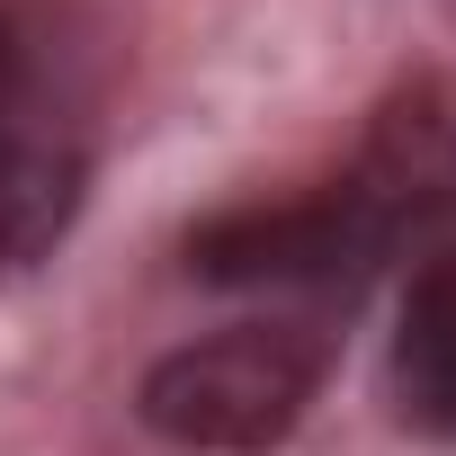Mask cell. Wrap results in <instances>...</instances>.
<instances>
[{
    "label": "cell",
    "mask_w": 456,
    "mask_h": 456,
    "mask_svg": "<svg viewBox=\"0 0 456 456\" xmlns=\"http://www.w3.org/2000/svg\"><path fill=\"white\" fill-rule=\"evenodd\" d=\"M81 152L72 143H45V134H0V269H28L45 260L72 215H81Z\"/></svg>",
    "instance_id": "obj_4"
},
{
    "label": "cell",
    "mask_w": 456,
    "mask_h": 456,
    "mask_svg": "<svg viewBox=\"0 0 456 456\" xmlns=\"http://www.w3.org/2000/svg\"><path fill=\"white\" fill-rule=\"evenodd\" d=\"M349 188L394 224V242L411 233V224H438L456 215V81H411L376 108L367 143H358V170Z\"/></svg>",
    "instance_id": "obj_3"
},
{
    "label": "cell",
    "mask_w": 456,
    "mask_h": 456,
    "mask_svg": "<svg viewBox=\"0 0 456 456\" xmlns=\"http://www.w3.org/2000/svg\"><path fill=\"white\" fill-rule=\"evenodd\" d=\"M394 403L411 429L456 438V260H429L394 322Z\"/></svg>",
    "instance_id": "obj_5"
},
{
    "label": "cell",
    "mask_w": 456,
    "mask_h": 456,
    "mask_svg": "<svg viewBox=\"0 0 456 456\" xmlns=\"http://www.w3.org/2000/svg\"><path fill=\"white\" fill-rule=\"evenodd\" d=\"M385 251H394V224L349 179L314 197L224 206L188 233V269L206 287H340V278H367Z\"/></svg>",
    "instance_id": "obj_2"
},
{
    "label": "cell",
    "mask_w": 456,
    "mask_h": 456,
    "mask_svg": "<svg viewBox=\"0 0 456 456\" xmlns=\"http://www.w3.org/2000/svg\"><path fill=\"white\" fill-rule=\"evenodd\" d=\"M322 376L331 340L314 322H224L143 367L134 420L188 456H269L305 429Z\"/></svg>",
    "instance_id": "obj_1"
}]
</instances>
